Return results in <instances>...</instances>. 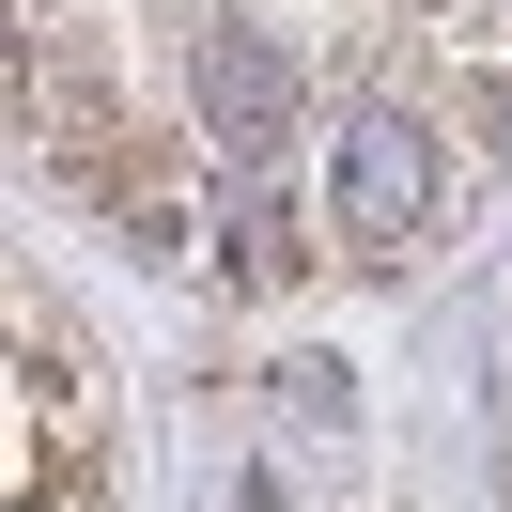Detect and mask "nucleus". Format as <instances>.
I'll return each mask as SVG.
<instances>
[{
	"instance_id": "nucleus-1",
	"label": "nucleus",
	"mask_w": 512,
	"mask_h": 512,
	"mask_svg": "<svg viewBox=\"0 0 512 512\" xmlns=\"http://www.w3.org/2000/svg\"><path fill=\"white\" fill-rule=\"evenodd\" d=\"M342 233L357 249H419L435 233V140L404 109H357L342 125Z\"/></svg>"
}]
</instances>
